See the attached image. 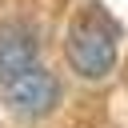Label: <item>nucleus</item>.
I'll return each mask as SVG.
<instances>
[{
    "instance_id": "obj_2",
    "label": "nucleus",
    "mask_w": 128,
    "mask_h": 128,
    "mask_svg": "<svg viewBox=\"0 0 128 128\" xmlns=\"http://www.w3.org/2000/svg\"><path fill=\"white\" fill-rule=\"evenodd\" d=\"M0 96L8 100V108H12L16 116L40 120V116H48V112L56 108L60 84H56V76H52L48 68L32 64V68H24V72H16V76H4V80H0Z\"/></svg>"
},
{
    "instance_id": "obj_3",
    "label": "nucleus",
    "mask_w": 128,
    "mask_h": 128,
    "mask_svg": "<svg viewBox=\"0 0 128 128\" xmlns=\"http://www.w3.org/2000/svg\"><path fill=\"white\" fill-rule=\"evenodd\" d=\"M36 32L28 24H0V80L36 64Z\"/></svg>"
},
{
    "instance_id": "obj_1",
    "label": "nucleus",
    "mask_w": 128,
    "mask_h": 128,
    "mask_svg": "<svg viewBox=\"0 0 128 128\" xmlns=\"http://www.w3.org/2000/svg\"><path fill=\"white\" fill-rule=\"evenodd\" d=\"M120 52V28L104 8H84L72 24H68V64L76 76L84 80H100L112 72Z\"/></svg>"
}]
</instances>
